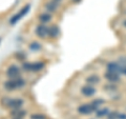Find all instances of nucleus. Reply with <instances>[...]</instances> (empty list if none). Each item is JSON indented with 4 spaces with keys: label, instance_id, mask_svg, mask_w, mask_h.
Listing matches in <instances>:
<instances>
[{
    "label": "nucleus",
    "instance_id": "dca6fc26",
    "mask_svg": "<svg viewBox=\"0 0 126 119\" xmlns=\"http://www.w3.org/2000/svg\"><path fill=\"white\" fill-rule=\"evenodd\" d=\"M109 112H110V110L108 108H100V109H98L94 113H96L97 118H104V117L107 116Z\"/></svg>",
    "mask_w": 126,
    "mask_h": 119
},
{
    "label": "nucleus",
    "instance_id": "a211bd4d",
    "mask_svg": "<svg viewBox=\"0 0 126 119\" xmlns=\"http://www.w3.org/2000/svg\"><path fill=\"white\" fill-rule=\"evenodd\" d=\"M22 18H23V17H22L21 13H20V12H18L17 14L14 15L13 17H12V18L10 19V25H12V26L15 25L16 23H18V22H19V20H21Z\"/></svg>",
    "mask_w": 126,
    "mask_h": 119
},
{
    "label": "nucleus",
    "instance_id": "ddd939ff",
    "mask_svg": "<svg viewBox=\"0 0 126 119\" xmlns=\"http://www.w3.org/2000/svg\"><path fill=\"white\" fill-rule=\"evenodd\" d=\"M58 7L59 5L56 4L55 2H53L52 0H49V1H47L44 3V9H45V12L49 14H54V13H57L58 11Z\"/></svg>",
    "mask_w": 126,
    "mask_h": 119
},
{
    "label": "nucleus",
    "instance_id": "7ed1b4c3",
    "mask_svg": "<svg viewBox=\"0 0 126 119\" xmlns=\"http://www.w3.org/2000/svg\"><path fill=\"white\" fill-rule=\"evenodd\" d=\"M45 67V63L43 61H35V62H30V61H24L22 63L21 70L24 72H31V73H38Z\"/></svg>",
    "mask_w": 126,
    "mask_h": 119
},
{
    "label": "nucleus",
    "instance_id": "5701e85b",
    "mask_svg": "<svg viewBox=\"0 0 126 119\" xmlns=\"http://www.w3.org/2000/svg\"><path fill=\"white\" fill-rule=\"evenodd\" d=\"M119 61L121 64H123V65H126V56H123V57H119Z\"/></svg>",
    "mask_w": 126,
    "mask_h": 119
},
{
    "label": "nucleus",
    "instance_id": "f03ea898",
    "mask_svg": "<svg viewBox=\"0 0 126 119\" xmlns=\"http://www.w3.org/2000/svg\"><path fill=\"white\" fill-rule=\"evenodd\" d=\"M1 104L9 110H17L21 109L24 105V100L21 98H12V97H2Z\"/></svg>",
    "mask_w": 126,
    "mask_h": 119
},
{
    "label": "nucleus",
    "instance_id": "39448f33",
    "mask_svg": "<svg viewBox=\"0 0 126 119\" xmlns=\"http://www.w3.org/2000/svg\"><path fill=\"white\" fill-rule=\"evenodd\" d=\"M47 30H48V25L47 24L39 23V24L35 27V34L40 39H45V38H47Z\"/></svg>",
    "mask_w": 126,
    "mask_h": 119
},
{
    "label": "nucleus",
    "instance_id": "b1692460",
    "mask_svg": "<svg viewBox=\"0 0 126 119\" xmlns=\"http://www.w3.org/2000/svg\"><path fill=\"white\" fill-rule=\"evenodd\" d=\"M121 75H124V76H126V65L121 64Z\"/></svg>",
    "mask_w": 126,
    "mask_h": 119
},
{
    "label": "nucleus",
    "instance_id": "9d476101",
    "mask_svg": "<svg viewBox=\"0 0 126 119\" xmlns=\"http://www.w3.org/2000/svg\"><path fill=\"white\" fill-rule=\"evenodd\" d=\"M60 36V29L57 24L48 25V30H47V38L49 39H56Z\"/></svg>",
    "mask_w": 126,
    "mask_h": 119
},
{
    "label": "nucleus",
    "instance_id": "0eeeda50",
    "mask_svg": "<svg viewBox=\"0 0 126 119\" xmlns=\"http://www.w3.org/2000/svg\"><path fill=\"white\" fill-rule=\"evenodd\" d=\"M106 71L121 75V63L119 61H109L106 63Z\"/></svg>",
    "mask_w": 126,
    "mask_h": 119
},
{
    "label": "nucleus",
    "instance_id": "cd10ccee",
    "mask_svg": "<svg viewBox=\"0 0 126 119\" xmlns=\"http://www.w3.org/2000/svg\"><path fill=\"white\" fill-rule=\"evenodd\" d=\"M1 41H2V37L0 36V43H1Z\"/></svg>",
    "mask_w": 126,
    "mask_h": 119
},
{
    "label": "nucleus",
    "instance_id": "6ab92c4d",
    "mask_svg": "<svg viewBox=\"0 0 126 119\" xmlns=\"http://www.w3.org/2000/svg\"><path fill=\"white\" fill-rule=\"evenodd\" d=\"M15 58L17 59L18 61H22V62H24L25 61V59H26V55L24 53H22V52H17L15 54Z\"/></svg>",
    "mask_w": 126,
    "mask_h": 119
},
{
    "label": "nucleus",
    "instance_id": "bb28decb",
    "mask_svg": "<svg viewBox=\"0 0 126 119\" xmlns=\"http://www.w3.org/2000/svg\"><path fill=\"white\" fill-rule=\"evenodd\" d=\"M123 26H124V27H125V29H126V20H125V21L123 22Z\"/></svg>",
    "mask_w": 126,
    "mask_h": 119
},
{
    "label": "nucleus",
    "instance_id": "a878e982",
    "mask_svg": "<svg viewBox=\"0 0 126 119\" xmlns=\"http://www.w3.org/2000/svg\"><path fill=\"white\" fill-rule=\"evenodd\" d=\"M53 2H55L56 4H58V5H60V3L62 2V0H52Z\"/></svg>",
    "mask_w": 126,
    "mask_h": 119
},
{
    "label": "nucleus",
    "instance_id": "f257e3e1",
    "mask_svg": "<svg viewBox=\"0 0 126 119\" xmlns=\"http://www.w3.org/2000/svg\"><path fill=\"white\" fill-rule=\"evenodd\" d=\"M26 85V81L24 78H16V79H9L3 83V88L7 92H14L17 90H21Z\"/></svg>",
    "mask_w": 126,
    "mask_h": 119
},
{
    "label": "nucleus",
    "instance_id": "aec40b11",
    "mask_svg": "<svg viewBox=\"0 0 126 119\" xmlns=\"http://www.w3.org/2000/svg\"><path fill=\"white\" fill-rule=\"evenodd\" d=\"M31 119H47V117L45 116L44 114H41V113H34V114H31L30 116Z\"/></svg>",
    "mask_w": 126,
    "mask_h": 119
},
{
    "label": "nucleus",
    "instance_id": "1a4fd4ad",
    "mask_svg": "<svg viewBox=\"0 0 126 119\" xmlns=\"http://www.w3.org/2000/svg\"><path fill=\"white\" fill-rule=\"evenodd\" d=\"M38 21L39 23H42V24H47L48 25L50 22H52L53 20V15L47 13V12H43V13H40L38 15Z\"/></svg>",
    "mask_w": 126,
    "mask_h": 119
},
{
    "label": "nucleus",
    "instance_id": "6e6552de",
    "mask_svg": "<svg viewBox=\"0 0 126 119\" xmlns=\"http://www.w3.org/2000/svg\"><path fill=\"white\" fill-rule=\"evenodd\" d=\"M104 78L107 80V82H110V83H119L121 81V75L120 74H116V73H111V72H108L106 71L104 73Z\"/></svg>",
    "mask_w": 126,
    "mask_h": 119
},
{
    "label": "nucleus",
    "instance_id": "20e7f679",
    "mask_svg": "<svg viewBox=\"0 0 126 119\" xmlns=\"http://www.w3.org/2000/svg\"><path fill=\"white\" fill-rule=\"evenodd\" d=\"M5 75L9 79H16V78H20L22 77L21 75V67H19L16 64H11L7 66V69L5 71Z\"/></svg>",
    "mask_w": 126,
    "mask_h": 119
},
{
    "label": "nucleus",
    "instance_id": "2eb2a0df",
    "mask_svg": "<svg viewBox=\"0 0 126 119\" xmlns=\"http://www.w3.org/2000/svg\"><path fill=\"white\" fill-rule=\"evenodd\" d=\"M118 84L117 83H110V82H107L105 85H103V90L106 91L108 93H116L118 91Z\"/></svg>",
    "mask_w": 126,
    "mask_h": 119
},
{
    "label": "nucleus",
    "instance_id": "f8f14e48",
    "mask_svg": "<svg viewBox=\"0 0 126 119\" xmlns=\"http://www.w3.org/2000/svg\"><path fill=\"white\" fill-rule=\"evenodd\" d=\"M101 82V78L98 74H90L85 78V83L89 85H98Z\"/></svg>",
    "mask_w": 126,
    "mask_h": 119
},
{
    "label": "nucleus",
    "instance_id": "4468645a",
    "mask_svg": "<svg viewBox=\"0 0 126 119\" xmlns=\"http://www.w3.org/2000/svg\"><path fill=\"white\" fill-rule=\"evenodd\" d=\"M89 103H90V105L93 106L94 111L96 112L98 109H100V108H102V106L104 105V103H105V99H103V98H96V99H94V100L90 101Z\"/></svg>",
    "mask_w": 126,
    "mask_h": 119
},
{
    "label": "nucleus",
    "instance_id": "412c9836",
    "mask_svg": "<svg viewBox=\"0 0 126 119\" xmlns=\"http://www.w3.org/2000/svg\"><path fill=\"white\" fill-rule=\"evenodd\" d=\"M30 10H31V4H25V5L23 6L22 9H21L20 11H19V12L21 13L22 17H24V16H25L27 13H29V11H30Z\"/></svg>",
    "mask_w": 126,
    "mask_h": 119
},
{
    "label": "nucleus",
    "instance_id": "f3484780",
    "mask_svg": "<svg viewBox=\"0 0 126 119\" xmlns=\"http://www.w3.org/2000/svg\"><path fill=\"white\" fill-rule=\"evenodd\" d=\"M29 47H30L31 51H33V52H39V51L42 49V45H41L40 42H38V41H33L32 43H30Z\"/></svg>",
    "mask_w": 126,
    "mask_h": 119
},
{
    "label": "nucleus",
    "instance_id": "9b49d317",
    "mask_svg": "<svg viewBox=\"0 0 126 119\" xmlns=\"http://www.w3.org/2000/svg\"><path fill=\"white\" fill-rule=\"evenodd\" d=\"M77 112L81 115H89L94 113V111L93 109V106L90 105V103H83L77 108Z\"/></svg>",
    "mask_w": 126,
    "mask_h": 119
},
{
    "label": "nucleus",
    "instance_id": "423d86ee",
    "mask_svg": "<svg viewBox=\"0 0 126 119\" xmlns=\"http://www.w3.org/2000/svg\"><path fill=\"white\" fill-rule=\"evenodd\" d=\"M97 93V89L94 88V85H89V84H85L81 88V94L83 95L84 97H87V98H90L94 96Z\"/></svg>",
    "mask_w": 126,
    "mask_h": 119
},
{
    "label": "nucleus",
    "instance_id": "393cba45",
    "mask_svg": "<svg viewBox=\"0 0 126 119\" xmlns=\"http://www.w3.org/2000/svg\"><path fill=\"white\" fill-rule=\"evenodd\" d=\"M118 119H126V114L119 112V114H118Z\"/></svg>",
    "mask_w": 126,
    "mask_h": 119
},
{
    "label": "nucleus",
    "instance_id": "4be33fe9",
    "mask_svg": "<svg viewBox=\"0 0 126 119\" xmlns=\"http://www.w3.org/2000/svg\"><path fill=\"white\" fill-rule=\"evenodd\" d=\"M118 114H119L118 111H112V112L108 113V115L106 116V118L107 119H118Z\"/></svg>",
    "mask_w": 126,
    "mask_h": 119
}]
</instances>
